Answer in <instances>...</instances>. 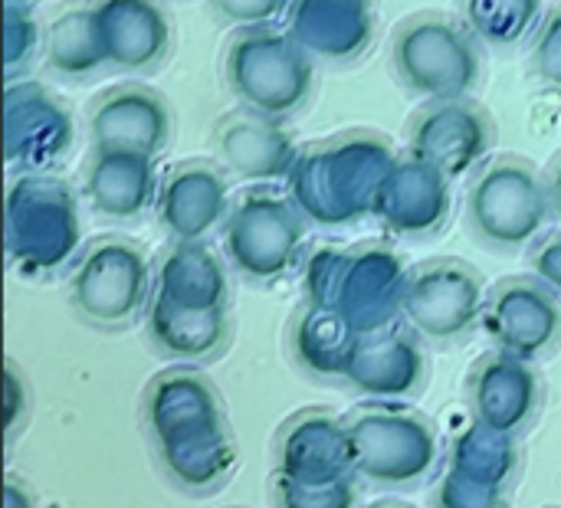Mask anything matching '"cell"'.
Returning a JSON list of instances; mask_svg holds the SVG:
<instances>
[{"instance_id": "cell-25", "label": "cell", "mask_w": 561, "mask_h": 508, "mask_svg": "<svg viewBox=\"0 0 561 508\" xmlns=\"http://www.w3.org/2000/svg\"><path fill=\"white\" fill-rule=\"evenodd\" d=\"M362 332L332 305L309 302L293 325V348L306 368L316 374H342L355 355Z\"/></svg>"}, {"instance_id": "cell-18", "label": "cell", "mask_w": 561, "mask_h": 508, "mask_svg": "<svg viewBox=\"0 0 561 508\" xmlns=\"http://www.w3.org/2000/svg\"><path fill=\"white\" fill-rule=\"evenodd\" d=\"M375 217L401 236L440 230L450 217V177L414 154L398 158L378 194Z\"/></svg>"}, {"instance_id": "cell-12", "label": "cell", "mask_w": 561, "mask_h": 508, "mask_svg": "<svg viewBox=\"0 0 561 508\" xmlns=\"http://www.w3.org/2000/svg\"><path fill=\"white\" fill-rule=\"evenodd\" d=\"M493 148V122L480 105L467 99L431 102L408 131V154L434 164L440 174L463 177L470 174Z\"/></svg>"}, {"instance_id": "cell-31", "label": "cell", "mask_w": 561, "mask_h": 508, "mask_svg": "<svg viewBox=\"0 0 561 508\" xmlns=\"http://www.w3.org/2000/svg\"><path fill=\"white\" fill-rule=\"evenodd\" d=\"M23 404H30V388L20 378V368L7 361V440H13L16 430L23 427V417H26V411H20Z\"/></svg>"}, {"instance_id": "cell-14", "label": "cell", "mask_w": 561, "mask_h": 508, "mask_svg": "<svg viewBox=\"0 0 561 508\" xmlns=\"http://www.w3.org/2000/svg\"><path fill=\"white\" fill-rule=\"evenodd\" d=\"M171 105L148 85L125 82L92 102V148H128L158 158L171 141Z\"/></svg>"}, {"instance_id": "cell-4", "label": "cell", "mask_w": 561, "mask_h": 508, "mask_svg": "<svg viewBox=\"0 0 561 508\" xmlns=\"http://www.w3.org/2000/svg\"><path fill=\"white\" fill-rule=\"evenodd\" d=\"M348 470L362 480L401 489L421 483L440 460V437L427 417L365 407L342 420Z\"/></svg>"}, {"instance_id": "cell-26", "label": "cell", "mask_w": 561, "mask_h": 508, "mask_svg": "<svg viewBox=\"0 0 561 508\" xmlns=\"http://www.w3.org/2000/svg\"><path fill=\"white\" fill-rule=\"evenodd\" d=\"M43 53L49 69L59 76H89L105 66L92 3L62 10L43 36Z\"/></svg>"}, {"instance_id": "cell-13", "label": "cell", "mask_w": 561, "mask_h": 508, "mask_svg": "<svg viewBox=\"0 0 561 508\" xmlns=\"http://www.w3.org/2000/svg\"><path fill=\"white\" fill-rule=\"evenodd\" d=\"M7 161L23 174H39L72 145V115L39 82H7Z\"/></svg>"}, {"instance_id": "cell-28", "label": "cell", "mask_w": 561, "mask_h": 508, "mask_svg": "<svg viewBox=\"0 0 561 508\" xmlns=\"http://www.w3.org/2000/svg\"><path fill=\"white\" fill-rule=\"evenodd\" d=\"M3 46H7V79H20V72H26V66L33 62V56L43 46V30L36 23V16L30 13V7H16L7 3L3 7Z\"/></svg>"}, {"instance_id": "cell-23", "label": "cell", "mask_w": 561, "mask_h": 508, "mask_svg": "<svg viewBox=\"0 0 561 508\" xmlns=\"http://www.w3.org/2000/svg\"><path fill=\"white\" fill-rule=\"evenodd\" d=\"M154 296L178 309L217 312L227 309V273L204 240L174 243L158 266Z\"/></svg>"}, {"instance_id": "cell-19", "label": "cell", "mask_w": 561, "mask_h": 508, "mask_svg": "<svg viewBox=\"0 0 561 508\" xmlns=\"http://www.w3.org/2000/svg\"><path fill=\"white\" fill-rule=\"evenodd\" d=\"M539 378L529 361L506 351L486 355L470 371V407L483 430L496 437H513L529 427L539 407Z\"/></svg>"}, {"instance_id": "cell-32", "label": "cell", "mask_w": 561, "mask_h": 508, "mask_svg": "<svg viewBox=\"0 0 561 508\" xmlns=\"http://www.w3.org/2000/svg\"><path fill=\"white\" fill-rule=\"evenodd\" d=\"M533 266H536V273H539L542 282H549L552 289H561V233L556 240H546L536 250Z\"/></svg>"}, {"instance_id": "cell-33", "label": "cell", "mask_w": 561, "mask_h": 508, "mask_svg": "<svg viewBox=\"0 0 561 508\" xmlns=\"http://www.w3.org/2000/svg\"><path fill=\"white\" fill-rule=\"evenodd\" d=\"M546 190H549V204H552V220L561 223V154L546 171Z\"/></svg>"}, {"instance_id": "cell-11", "label": "cell", "mask_w": 561, "mask_h": 508, "mask_svg": "<svg viewBox=\"0 0 561 508\" xmlns=\"http://www.w3.org/2000/svg\"><path fill=\"white\" fill-rule=\"evenodd\" d=\"M486 335L500 351L533 361L561 338V305L549 282L510 279L486 296Z\"/></svg>"}, {"instance_id": "cell-15", "label": "cell", "mask_w": 561, "mask_h": 508, "mask_svg": "<svg viewBox=\"0 0 561 508\" xmlns=\"http://www.w3.org/2000/svg\"><path fill=\"white\" fill-rule=\"evenodd\" d=\"M230 184L210 161L178 164L158 190V220L174 243L204 240L214 227L230 217Z\"/></svg>"}, {"instance_id": "cell-5", "label": "cell", "mask_w": 561, "mask_h": 508, "mask_svg": "<svg viewBox=\"0 0 561 508\" xmlns=\"http://www.w3.org/2000/svg\"><path fill=\"white\" fill-rule=\"evenodd\" d=\"M391 62L401 82L431 102L467 99L480 82L473 33L440 13L404 20L391 43Z\"/></svg>"}, {"instance_id": "cell-3", "label": "cell", "mask_w": 561, "mask_h": 508, "mask_svg": "<svg viewBox=\"0 0 561 508\" xmlns=\"http://www.w3.org/2000/svg\"><path fill=\"white\" fill-rule=\"evenodd\" d=\"M404 259L385 246H365L352 253L322 250L309 266L312 302L339 309L362 335L388 328L401 315L408 286Z\"/></svg>"}, {"instance_id": "cell-10", "label": "cell", "mask_w": 561, "mask_h": 508, "mask_svg": "<svg viewBox=\"0 0 561 508\" xmlns=\"http://www.w3.org/2000/svg\"><path fill=\"white\" fill-rule=\"evenodd\" d=\"M486 309V286L463 259H431L408 273L401 319L431 342L467 335Z\"/></svg>"}, {"instance_id": "cell-16", "label": "cell", "mask_w": 561, "mask_h": 508, "mask_svg": "<svg viewBox=\"0 0 561 508\" xmlns=\"http://www.w3.org/2000/svg\"><path fill=\"white\" fill-rule=\"evenodd\" d=\"M92 13L105 62L145 72L168 59L171 20L158 0H95Z\"/></svg>"}, {"instance_id": "cell-9", "label": "cell", "mask_w": 561, "mask_h": 508, "mask_svg": "<svg viewBox=\"0 0 561 508\" xmlns=\"http://www.w3.org/2000/svg\"><path fill=\"white\" fill-rule=\"evenodd\" d=\"M306 240V213L293 197L247 194L224 223V253L230 266L250 279H279L299 259Z\"/></svg>"}, {"instance_id": "cell-8", "label": "cell", "mask_w": 561, "mask_h": 508, "mask_svg": "<svg viewBox=\"0 0 561 508\" xmlns=\"http://www.w3.org/2000/svg\"><path fill=\"white\" fill-rule=\"evenodd\" d=\"M151 296V263L125 236L89 243L69 276L72 309L99 328L128 325Z\"/></svg>"}, {"instance_id": "cell-30", "label": "cell", "mask_w": 561, "mask_h": 508, "mask_svg": "<svg viewBox=\"0 0 561 508\" xmlns=\"http://www.w3.org/2000/svg\"><path fill=\"white\" fill-rule=\"evenodd\" d=\"M533 62L546 82L561 89V7H556L549 20L542 23L536 46H533Z\"/></svg>"}, {"instance_id": "cell-27", "label": "cell", "mask_w": 561, "mask_h": 508, "mask_svg": "<svg viewBox=\"0 0 561 508\" xmlns=\"http://www.w3.org/2000/svg\"><path fill=\"white\" fill-rule=\"evenodd\" d=\"M539 7L542 0H463V16L473 36L513 46L536 26Z\"/></svg>"}, {"instance_id": "cell-1", "label": "cell", "mask_w": 561, "mask_h": 508, "mask_svg": "<svg viewBox=\"0 0 561 508\" xmlns=\"http://www.w3.org/2000/svg\"><path fill=\"white\" fill-rule=\"evenodd\" d=\"M398 164V151L378 131H345L299 151L293 168V204L322 227H339L371 213L378 194Z\"/></svg>"}, {"instance_id": "cell-22", "label": "cell", "mask_w": 561, "mask_h": 508, "mask_svg": "<svg viewBox=\"0 0 561 508\" xmlns=\"http://www.w3.org/2000/svg\"><path fill=\"white\" fill-rule=\"evenodd\" d=\"M424 351L414 335L398 328H378L358 338L345 378L378 401L408 397L424 384Z\"/></svg>"}, {"instance_id": "cell-24", "label": "cell", "mask_w": 561, "mask_h": 508, "mask_svg": "<svg viewBox=\"0 0 561 508\" xmlns=\"http://www.w3.org/2000/svg\"><path fill=\"white\" fill-rule=\"evenodd\" d=\"M148 335H151L154 348H161L164 355L184 358V361H201L224 348V342L230 335L227 309L194 312V309H178L154 296L148 305Z\"/></svg>"}, {"instance_id": "cell-17", "label": "cell", "mask_w": 561, "mask_h": 508, "mask_svg": "<svg viewBox=\"0 0 561 508\" xmlns=\"http://www.w3.org/2000/svg\"><path fill=\"white\" fill-rule=\"evenodd\" d=\"M375 23V0H293L286 30L309 56L348 62L371 46Z\"/></svg>"}, {"instance_id": "cell-7", "label": "cell", "mask_w": 561, "mask_h": 508, "mask_svg": "<svg viewBox=\"0 0 561 508\" xmlns=\"http://www.w3.org/2000/svg\"><path fill=\"white\" fill-rule=\"evenodd\" d=\"M467 217L483 243L503 250L526 246L552 220L546 177L523 158H493L470 187Z\"/></svg>"}, {"instance_id": "cell-34", "label": "cell", "mask_w": 561, "mask_h": 508, "mask_svg": "<svg viewBox=\"0 0 561 508\" xmlns=\"http://www.w3.org/2000/svg\"><path fill=\"white\" fill-rule=\"evenodd\" d=\"M7 3H16V7H33L36 0H7Z\"/></svg>"}, {"instance_id": "cell-29", "label": "cell", "mask_w": 561, "mask_h": 508, "mask_svg": "<svg viewBox=\"0 0 561 508\" xmlns=\"http://www.w3.org/2000/svg\"><path fill=\"white\" fill-rule=\"evenodd\" d=\"M293 0H214L217 13L233 23L237 30H256L270 26L279 13L289 10Z\"/></svg>"}, {"instance_id": "cell-20", "label": "cell", "mask_w": 561, "mask_h": 508, "mask_svg": "<svg viewBox=\"0 0 561 508\" xmlns=\"http://www.w3.org/2000/svg\"><path fill=\"white\" fill-rule=\"evenodd\" d=\"M217 154L243 181L289 177L299 161V151L279 118L243 105L217 122Z\"/></svg>"}, {"instance_id": "cell-21", "label": "cell", "mask_w": 561, "mask_h": 508, "mask_svg": "<svg viewBox=\"0 0 561 508\" xmlns=\"http://www.w3.org/2000/svg\"><path fill=\"white\" fill-rule=\"evenodd\" d=\"M82 190L95 213L112 220H128L145 213L158 200L154 158L128 148H92Z\"/></svg>"}, {"instance_id": "cell-2", "label": "cell", "mask_w": 561, "mask_h": 508, "mask_svg": "<svg viewBox=\"0 0 561 508\" xmlns=\"http://www.w3.org/2000/svg\"><path fill=\"white\" fill-rule=\"evenodd\" d=\"M224 76L233 99L270 118H286L312 95V56L289 30L256 26L240 30L224 59Z\"/></svg>"}, {"instance_id": "cell-6", "label": "cell", "mask_w": 561, "mask_h": 508, "mask_svg": "<svg viewBox=\"0 0 561 508\" xmlns=\"http://www.w3.org/2000/svg\"><path fill=\"white\" fill-rule=\"evenodd\" d=\"M82 223L72 190L49 174H23L7 190V253L23 273L62 266L79 250Z\"/></svg>"}]
</instances>
